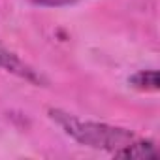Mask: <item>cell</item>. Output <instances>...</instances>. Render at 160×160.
I'll return each mask as SVG.
<instances>
[{
  "label": "cell",
  "mask_w": 160,
  "mask_h": 160,
  "mask_svg": "<svg viewBox=\"0 0 160 160\" xmlns=\"http://www.w3.org/2000/svg\"><path fill=\"white\" fill-rule=\"evenodd\" d=\"M49 117L77 143L92 147V149H102V151H119L121 147L132 143L138 136L121 126H111L106 122H96V121H83L72 113H66L62 109H49Z\"/></svg>",
  "instance_id": "6da1fadb"
},
{
  "label": "cell",
  "mask_w": 160,
  "mask_h": 160,
  "mask_svg": "<svg viewBox=\"0 0 160 160\" xmlns=\"http://www.w3.org/2000/svg\"><path fill=\"white\" fill-rule=\"evenodd\" d=\"M0 68L25 79V81L32 83V85H47V79L38 72L34 70L32 66H28L25 60H21L13 51H10L4 43H0Z\"/></svg>",
  "instance_id": "7a4b0ae2"
},
{
  "label": "cell",
  "mask_w": 160,
  "mask_h": 160,
  "mask_svg": "<svg viewBox=\"0 0 160 160\" xmlns=\"http://www.w3.org/2000/svg\"><path fill=\"white\" fill-rule=\"evenodd\" d=\"M117 158H130V160H149V158H156L158 151L156 145L149 139H139L136 138L132 143L121 147L119 151L113 152Z\"/></svg>",
  "instance_id": "3957f363"
},
{
  "label": "cell",
  "mask_w": 160,
  "mask_h": 160,
  "mask_svg": "<svg viewBox=\"0 0 160 160\" xmlns=\"http://www.w3.org/2000/svg\"><path fill=\"white\" fill-rule=\"evenodd\" d=\"M132 87L139 89V91H158L160 83H158V72L156 70H139L138 73H134L130 77Z\"/></svg>",
  "instance_id": "277c9868"
}]
</instances>
